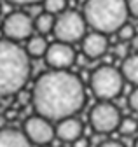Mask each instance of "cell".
I'll return each instance as SVG.
<instances>
[{
	"mask_svg": "<svg viewBox=\"0 0 138 147\" xmlns=\"http://www.w3.org/2000/svg\"><path fill=\"white\" fill-rule=\"evenodd\" d=\"M128 103H129L131 110L138 112V86H135V89L131 91V95H129V98H128Z\"/></svg>",
	"mask_w": 138,
	"mask_h": 147,
	"instance_id": "obj_19",
	"label": "cell"
},
{
	"mask_svg": "<svg viewBox=\"0 0 138 147\" xmlns=\"http://www.w3.org/2000/svg\"><path fill=\"white\" fill-rule=\"evenodd\" d=\"M5 123H7V116L0 114V130H4V128H5Z\"/></svg>",
	"mask_w": 138,
	"mask_h": 147,
	"instance_id": "obj_25",
	"label": "cell"
},
{
	"mask_svg": "<svg viewBox=\"0 0 138 147\" xmlns=\"http://www.w3.org/2000/svg\"><path fill=\"white\" fill-rule=\"evenodd\" d=\"M131 47H133L135 51H138V33L133 37V40H131Z\"/></svg>",
	"mask_w": 138,
	"mask_h": 147,
	"instance_id": "obj_26",
	"label": "cell"
},
{
	"mask_svg": "<svg viewBox=\"0 0 138 147\" xmlns=\"http://www.w3.org/2000/svg\"><path fill=\"white\" fill-rule=\"evenodd\" d=\"M4 35L7 37L9 40H25L31 35V32L35 30V21L31 20V16L21 11L11 12L2 25Z\"/></svg>",
	"mask_w": 138,
	"mask_h": 147,
	"instance_id": "obj_8",
	"label": "cell"
},
{
	"mask_svg": "<svg viewBox=\"0 0 138 147\" xmlns=\"http://www.w3.org/2000/svg\"><path fill=\"white\" fill-rule=\"evenodd\" d=\"M121 72L128 82L138 86V54H129L128 58H124L121 65Z\"/></svg>",
	"mask_w": 138,
	"mask_h": 147,
	"instance_id": "obj_13",
	"label": "cell"
},
{
	"mask_svg": "<svg viewBox=\"0 0 138 147\" xmlns=\"http://www.w3.org/2000/svg\"><path fill=\"white\" fill-rule=\"evenodd\" d=\"M46 63L51 67V68H58V70H66L70 68L75 60H77V54L72 47V44H66V42H54L47 47V53H46Z\"/></svg>",
	"mask_w": 138,
	"mask_h": 147,
	"instance_id": "obj_9",
	"label": "cell"
},
{
	"mask_svg": "<svg viewBox=\"0 0 138 147\" xmlns=\"http://www.w3.org/2000/svg\"><path fill=\"white\" fill-rule=\"evenodd\" d=\"M84 84L68 70H47L40 74L31 89V103L37 114L49 121H61L84 107Z\"/></svg>",
	"mask_w": 138,
	"mask_h": 147,
	"instance_id": "obj_1",
	"label": "cell"
},
{
	"mask_svg": "<svg viewBox=\"0 0 138 147\" xmlns=\"http://www.w3.org/2000/svg\"><path fill=\"white\" fill-rule=\"evenodd\" d=\"M23 131L28 137V140L35 145H47L54 140L56 137V128L51 124V121L40 114L31 116L25 121Z\"/></svg>",
	"mask_w": 138,
	"mask_h": 147,
	"instance_id": "obj_7",
	"label": "cell"
},
{
	"mask_svg": "<svg viewBox=\"0 0 138 147\" xmlns=\"http://www.w3.org/2000/svg\"><path fill=\"white\" fill-rule=\"evenodd\" d=\"M86 25H88V21H86L84 14L77 11H65L56 18L53 33L56 40L74 44L86 37Z\"/></svg>",
	"mask_w": 138,
	"mask_h": 147,
	"instance_id": "obj_5",
	"label": "cell"
},
{
	"mask_svg": "<svg viewBox=\"0 0 138 147\" xmlns=\"http://www.w3.org/2000/svg\"><path fill=\"white\" fill-rule=\"evenodd\" d=\"M124 81L126 79L121 70L114 68L112 65H103L91 74L89 84L91 91L96 98H100V102H110L121 95Z\"/></svg>",
	"mask_w": 138,
	"mask_h": 147,
	"instance_id": "obj_4",
	"label": "cell"
},
{
	"mask_svg": "<svg viewBox=\"0 0 138 147\" xmlns=\"http://www.w3.org/2000/svg\"><path fill=\"white\" fill-rule=\"evenodd\" d=\"M11 4H18V5H31V4H39L44 2V0H7Z\"/></svg>",
	"mask_w": 138,
	"mask_h": 147,
	"instance_id": "obj_22",
	"label": "cell"
},
{
	"mask_svg": "<svg viewBox=\"0 0 138 147\" xmlns=\"http://www.w3.org/2000/svg\"><path fill=\"white\" fill-rule=\"evenodd\" d=\"M72 147H89V142H88V138L80 137V138H77V140L72 144Z\"/></svg>",
	"mask_w": 138,
	"mask_h": 147,
	"instance_id": "obj_24",
	"label": "cell"
},
{
	"mask_svg": "<svg viewBox=\"0 0 138 147\" xmlns=\"http://www.w3.org/2000/svg\"><path fill=\"white\" fill-rule=\"evenodd\" d=\"M121 121H123L121 110L110 102L96 103L89 112V124L96 133L107 135V133H112V131L119 130Z\"/></svg>",
	"mask_w": 138,
	"mask_h": 147,
	"instance_id": "obj_6",
	"label": "cell"
},
{
	"mask_svg": "<svg viewBox=\"0 0 138 147\" xmlns=\"http://www.w3.org/2000/svg\"><path fill=\"white\" fill-rule=\"evenodd\" d=\"M66 0H44V11L51 14H61L65 12Z\"/></svg>",
	"mask_w": 138,
	"mask_h": 147,
	"instance_id": "obj_17",
	"label": "cell"
},
{
	"mask_svg": "<svg viewBox=\"0 0 138 147\" xmlns=\"http://www.w3.org/2000/svg\"><path fill=\"white\" fill-rule=\"evenodd\" d=\"M114 54L115 56H119V58H128L129 54H128V46H126V42H121V44H117L115 47H114Z\"/></svg>",
	"mask_w": 138,
	"mask_h": 147,
	"instance_id": "obj_20",
	"label": "cell"
},
{
	"mask_svg": "<svg viewBox=\"0 0 138 147\" xmlns=\"http://www.w3.org/2000/svg\"><path fill=\"white\" fill-rule=\"evenodd\" d=\"M117 35H119L121 42H131V40H133V37L136 35V30H135V26H133V25L124 23L123 26L117 30Z\"/></svg>",
	"mask_w": 138,
	"mask_h": 147,
	"instance_id": "obj_18",
	"label": "cell"
},
{
	"mask_svg": "<svg viewBox=\"0 0 138 147\" xmlns=\"http://www.w3.org/2000/svg\"><path fill=\"white\" fill-rule=\"evenodd\" d=\"M98 147H124L121 142H117V140H105V142H101Z\"/></svg>",
	"mask_w": 138,
	"mask_h": 147,
	"instance_id": "obj_23",
	"label": "cell"
},
{
	"mask_svg": "<svg viewBox=\"0 0 138 147\" xmlns=\"http://www.w3.org/2000/svg\"><path fill=\"white\" fill-rule=\"evenodd\" d=\"M49 44L46 42V39L42 35H35V37H30V40L26 44V53L30 54L31 58H40L46 56Z\"/></svg>",
	"mask_w": 138,
	"mask_h": 147,
	"instance_id": "obj_14",
	"label": "cell"
},
{
	"mask_svg": "<svg viewBox=\"0 0 138 147\" xmlns=\"http://www.w3.org/2000/svg\"><path fill=\"white\" fill-rule=\"evenodd\" d=\"M128 9L131 16L138 18V0H128Z\"/></svg>",
	"mask_w": 138,
	"mask_h": 147,
	"instance_id": "obj_21",
	"label": "cell"
},
{
	"mask_svg": "<svg viewBox=\"0 0 138 147\" xmlns=\"http://www.w3.org/2000/svg\"><path fill=\"white\" fill-rule=\"evenodd\" d=\"M138 130V121L133 119V117H123V121H121L119 124V133L124 135V137H129L133 133H136Z\"/></svg>",
	"mask_w": 138,
	"mask_h": 147,
	"instance_id": "obj_16",
	"label": "cell"
},
{
	"mask_svg": "<svg viewBox=\"0 0 138 147\" xmlns=\"http://www.w3.org/2000/svg\"><path fill=\"white\" fill-rule=\"evenodd\" d=\"M107 49H109V40H107L105 33H101V32L88 33L82 39V53L89 60H96L103 56L107 53Z\"/></svg>",
	"mask_w": 138,
	"mask_h": 147,
	"instance_id": "obj_10",
	"label": "cell"
},
{
	"mask_svg": "<svg viewBox=\"0 0 138 147\" xmlns=\"http://www.w3.org/2000/svg\"><path fill=\"white\" fill-rule=\"evenodd\" d=\"M135 147H138V138H136V140H135Z\"/></svg>",
	"mask_w": 138,
	"mask_h": 147,
	"instance_id": "obj_27",
	"label": "cell"
},
{
	"mask_svg": "<svg viewBox=\"0 0 138 147\" xmlns=\"http://www.w3.org/2000/svg\"><path fill=\"white\" fill-rule=\"evenodd\" d=\"M35 30L40 33V35H46V33H51L54 30V23H56V18H54V14H51V12H40V14H37V18L35 20Z\"/></svg>",
	"mask_w": 138,
	"mask_h": 147,
	"instance_id": "obj_15",
	"label": "cell"
},
{
	"mask_svg": "<svg viewBox=\"0 0 138 147\" xmlns=\"http://www.w3.org/2000/svg\"><path fill=\"white\" fill-rule=\"evenodd\" d=\"M128 0H88L84 18L94 32L114 33L128 23Z\"/></svg>",
	"mask_w": 138,
	"mask_h": 147,
	"instance_id": "obj_3",
	"label": "cell"
},
{
	"mask_svg": "<svg viewBox=\"0 0 138 147\" xmlns=\"http://www.w3.org/2000/svg\"><path fill=\"white\" fill-rule=\"evenodd\" d=\"M0 147H31V142L25 131H18L14 128L0 130Z\"/></svg>",
	"mask_w": 138,
	"mask_h": 147,
	"instance_id": "obj_12",
	"label": "cell"
},
{
	"mask_svg": "<svg viewBox=\"0 0 138 147\" xmlns=\"http://www.w3.org/2000/svg\"><path fill=\"white\" fill-rule=\"evenodd\" d=\"M30 77V54L14 40H0V96L18 95Z\"/></svg>",
	"mask_w": 138,
	"mask_h": 147,
	"instance_id": "obj_2",
	"label": "cell"
},
{
	"mask_svg": "<svg viewBox=\"0 0 138 147\" xmlns=\"http://www.w3.org/2000/svg\"><path fill=\"white\" fill-rule=\"evenodd\" d=\"M82 131H84L82 123L79 119H75L74 116L58 121V126H56V137L66 144H74L77 138H80Z\"/></svg>",
	"mask_w": 138,
	"mask_h": 147,
	"instance_id": "obj_11",
	"label": "cell"
}]
</instances>
